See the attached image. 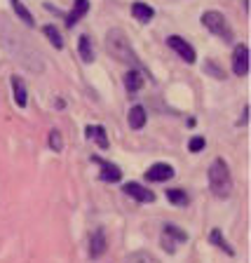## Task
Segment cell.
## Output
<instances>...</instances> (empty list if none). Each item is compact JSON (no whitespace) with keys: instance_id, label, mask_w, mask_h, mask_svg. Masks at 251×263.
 <instances>
[{"instance_id":"6da1fadb","label":"cell","mask_w":251,"mask_h":263,"mask_svg":"<svg viewBox=\"0 0 251 263\" xmlns=\"http://www.w3.org/2000/svg\"><path fill=\"white\" fill-rule=\"evenodd\" d=\"M209 188H211V195L218 197V200H225L230 197L232 193V174H230V167L223 157H216L211 162L209 167Z\"/></svg>"},{"instance_id":"7a4b0ae2","label":"cell","mask_w":251,"mask_h":263,"mask_svg":"<svg viewBox=\"0 0 251 263\" xmlns=\"http://www.w3.org/2000/svg\"><path fill=\"white\" fill-rule=\"evenodd\" d=\"M106 49H108V54L115 57L117 61H124L129 66H139L134 47L129 45V38L124 35L122 28H110L108 33H106Z\"/></svg>"},{"instance_id":"3957f363","label":"cell","mask_w":251,"mask_h":263,"mask_svg":"<svg viewBox=\"0 0 251 263\" xmlns=\"http://www.w3.org/2000/svg\"><path fill=\"white\" fill-rule=\"evenodd\" d=\"M202 26L207 28V31H211L216 38H221V40L232 42L230 24H228V19H225L221 12H216V10H207V12L202 14Z\"/></svg>"},{"instance_id":"277c9868","label":"cell","mask_w":251,"mask_h":263,"mask_svg":"<svg viewBox=\"0 0 251 263\" xmlns=\"http://www.w3.org/2000/svg\"><path fill=\"white\" fill-rule=\"evenodd\" d=\"M188 240V233L185 230H181L178 226H174V223H164L162 226V233H160V244H162V249L167 251V254H174V251L181 247V244Z\"/></svg>"},{"instance_id":"5b68a950","label":"cell","mask_w":251,"mask_h":263,"mask_svg":"<svg viewBox=\"0 0 251 263\" xmlns=\"http://www.w3.org/2000/svg\"><path fill=\"white\" fill-rule=\"evenodd\" d=\"M167 45H169L185 64H195V59H197L195 49H193V45H190L188 40H183L181 35H169V38H167Z\"/></svg>"},{"instance_id":"8992f818","label":"cell","mask_w":251,"mask_h":263,"mask_svg":"<svg viewBox=\"0 0 251 263\" xmlns=\"http://www.w3.org/2000/svg\"><path fill=\"white\" fill-rule=\"evenodd\" d=\"M232 71L239 78H244L249 73V47L244 42H237L235 49H232Z\"/></svg>"},{"instance_id":"52a82bcc","label":"cell","mask_w":251,"mask_h":263,"mask_svg":"<svg viewBox=\"0 0 251 263\" xmlns=\"http://www.w3.org/2000/svg\"><path fill=\"white\" fill-rule=\"evenodd\" d=\"M169 179H174V167L167 165V162H157V165H153L146 172V181L150 183H162V181H169Z\"/></svg>"},{"instance_id":"ba28073f","label":"cell","mask_w":251,"mask_h":263,"mask_svg":"<svg viewBox=\"0 0 251 263\" xmlns=\"http://www.w3.org/2000/svg\"><path fill=\"white\" fill-rule=\"evenodd\" d=\"M122 190L129 197H134L136 202H155V193L148 190V188H143V186H139V183H134V181L124 183Z\"/></svg>"},{"instance_id":"9c48e42d","label":"cell","mask_w":251,"mask_h":263,"mask_svg":"<svg viewBox=\"0 0 251 263\" xmlns=\"http://www.w3.org/2000/svg\"><path fill=\"white\" fill-rule=\"evenodd\" d=\"M103 251H106V235L103 228H96L89 237V258H101Z\"/></svg>"},{"instance_id":"30bf717a","label":"cell","mask_w":251,"mask_h":263,"mask_svg":"<svg viewBox=\"0 0 251 263\" xmlns=\"http://www.w3.org/2000/svg\"><path fill=\"white\" fill-rule=\"evenodd\" d=\"M87 12H89V0H73V10H71L68 17H66V26L68 28L75 26Z\"/></svg>"},{"instance_id":"8fae6325","label":"cell","mask_w":251,"mask_h":263,"mask_svg":"<svg viewBox=\"0 0 251 263\" xmlns=\"http://www.w3.org/2000/svg\"><path fill=\"white\" fill-rule=\"evenodd\" d=\"M12 92H14V103L19 108H26L28 106V92H26V85L21 80L19 75H12Z\"/></svg>"},{"instance_id":"7c38bea8","label":"cell","mask_w":251,"mask_h":263,"mask_svg":"<svg viewBox=\"0 0 251 263\" xmlns=\"http://www.w3.org/2000/svg\"><path fill=\"white\" fill-rule=\"evenodd\" d=\"M143 87V75L139 68H132L124 73V89H127L129 94H136V92H141Z\"/></svg>"},{"instance_id":"4fadbf2b","label":"cell","mask_w":251,"mask_h":263,"mask_svg":"<svg viewBox=\"0 0 251 263\" xmlns=\"http://www.w3.org/2000/svg\"><path fill=\"white\" fill-rule=\"evenodd\" d=\"M101 179L106 183H117L122 179V169L113 162H101Z\"/></svg>"},{"instance_id":"5bb4252c","label":"cell","mask_w":251,"mask_h":263,"mask_svg":"<svg viewBox=\"0 0 251 263\" xmlns=\"http://www.w3.org/2000/svg\"><path fill=\"white\" fill-rule=\"evenodd\" d=\"M127 120H129V127H132V129L146 127V120H148V115H146V108H143V106H134L132 111H129Z\"/></svg>"},{"instance_id":"9a60e30c","label":"cell","mask_w":251,"mask_h":263,"mask_svg":"<svg viewBox=\"0 0 251 263\" xmlns=\"http://www.w3.org/2000/svg\"><path fill=\"white\" fill-rule=\"evenodd\" d=\"M132 17L139 19L141 24H148V21L155 17V12H153V7L146 5V3H134V5H132Z\"/></svg>"},{"instance_id":"2e32d148","label":"cell","mask_w":251,"mask_h":263,"mask_svg":"<svg viewBox=\"0 0 251 263\" xmlns=\"http://www.w3.org/2000/svg\"><path fill=\"white\" fill-rule=\"evenodd\" d=\"M78 52H80V59L85 64H92L94 61V47H92V38L89 35H80L78 40Z\"/></svg>"},{"instance_id":"e0dca14e","label":"cell","mask_w":251,"mask_h":263,"mask_svg":"<svg viewBox=\"0 0 251 263\" xmlns=\"http://www.w3.org/2000/svg\"><path fill=\"white\" fill-rule=\"evenodd\" d=\"M42 31H45V35H47V40L52 42V47H54V49H64V38H61V33H59V28H56L54 24H47Z\"/></svg>"},{"instance_id":"ac0fdd59","label":"cell","mask_w":251,"mask_h":263,"mask_svg":"<svg viewBox=\"0 0 251 263\" xmlns=\"http://www.w3.org/2000/svg\"><path fill=\"white\" fill-rule=\"evenodd\" d=\"M209 240H211V244H216L218 249H223L228 256H235V249H232L230 244L223 240V235H221V230H218V228H214V230L209 233Z\"/></svg>"},{"instance_id":"d6986e66","label":"cell","mask_w":251,"mask_h":263,"mask_svg":"<svg viewBox=\"0 0 251 263\" xmlns=\"http://www.w3.org/2000/svg\"><path fill=\"white\" fill-rule=\"evenodd\" d=\"M85 134H87L89 139H96L99 148H108V136H106V129L103 127H87Z\"/></svg>"},{"instance_id":"ffe728a7","label":"cell","mask_w":251,"mask_h":263,"mask_svg":"<svg viewBox=\"0 0 251 263\" xmlns=\"http://www.w3.org/2000/svg\"><path fill=\"white\" fill-rule=\"evenodd\" d=\"M10 3H12L14 12L19 14V19L24 21V24H28V26H33V24H35V21H33V14H31L26 7H24V3H21V0H10Z\"/></svg>"},{"instance_id":"44dd1931","label":"cell","mask_w":251,"mask_h":263,"mask_svg":"<svg viewBox=\"0 0 251 263\" xmlns=\"http://www.w3.org/2000/svg\"><path fill=\"white\" fill-rule=\"evenodd\" d=\"M167 200H169L171 204H176V207H185V204L190 202L188 195H185L183 190H176V188H169V190H167Z\"/></svg>"},{"instance_id":"7402d4cb","label":"cell","mask_w":251,"mask_h":263,"mask_svg":"<svg viewBox=\"0 0 251 263\" xmlns=\"http://www.w3.org/2000/svg\"><path fill=\"white\" fill-rule=\"evenodd\" d=\"M124 263H157V261L150 251H132V254L124 258Z\"/></svg>"},{"instance_id":"603a6c76","label":"cell","mask_w":251,"mask_h":263,"mask_svg":"<svg viewBox=\"0 0 251 263\" xmlns=\"http://www.w3.org/2000/svg\"><path fill=\"white\" fill-rule=\"evenodd\" d=\"M47 143H49V148L54 150V153H61L64 150V139H61V132L59 129H52L47 136Z\"/></svg>"},{"instance_id":"cb8c5ba5","label":"cell","mask_w":251,"mask_h":263,"mask_svg":"<svg viewBox=\"0 0 251 263\" xmlns=\"http://www.w3.org/2000/svg\"><path fill=\"white\" fill-rule=\"evenodd\" d=\"M204 68H207V71H209V73L214 75V78H218V80H225L223 68H221V66H216L214 61H207V64H204Z\"/></svg>"},{"instance_id":"d4e9b609","label":"cell","mask_w":251,"mask_h":263,"mask_svg":"<svg viewBox=\"0 0 251 263\" xmlns=\"http://www.w3.org/2000/svg\"><path fill=\"white\" fill-rule=\"evenodd\" d=\"M204 143H207V141H204L202 136H193V139H190V141H188L190 153H200V150L204 148Z\"/></svg>"}]
</instances>
